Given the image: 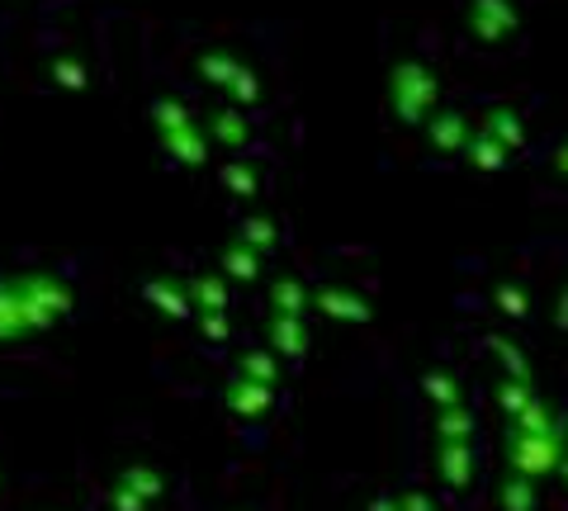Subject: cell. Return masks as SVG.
Wrapping results in <instances>:
<instances>
[{"label": "cell", "instance_id": "277c9868", "mask_svg": "<svg viewBox=\"0 0 568 511\" xmlns=\"http://www.w3.org/2000/svg\"><path fill=\"white\" fill-rule=\"evenodd\" d=\"M209 137H219L223 147H246V137H252V123H246V114L242 110H219L209 119V129H204Z\"/></svg>", "mask_w": 568, "mask_h": 511}, {"label": "cell", "instance_id": "6da1fadb", "mask_svg": "<svg viewBox=\"0 0 568 511\" xmlns=\"http://www.w3.org/2000/svg\"><path fill=\"white\" fill-rule=\"evenodd\" d=\"M436 76L426 72L422 62H403L398 72H394V104H398V114L407 119V123H422L426 119V110L436 104Z\"/></svg>", "mask_w": 568, "mask_h": 511}, {"label": "cell", "instance_id": "5b68a950", "mask_svg": "<svg viewBox=\"0 0 568 511\" xmlns=\"http://www.w3.org/2000/svg\"><path fill=\"white\" fill-rule=\"evenodd\" d=\"M432 143H436L440 152L469 147V123L459 119V114H436V119H432Z\"/></svg>", "mask_w": 568, "mask_h": 511}, {"label": "cell", "instance_id": "7a4b0ae2", "mask_svg": "<svg viewBox=\"0 0 568 511\" xmlns=\"http://www.w3.org/2000/svg\"><path fill=\"white\" fill-rule=\"evenodd\" d=\"M517 6L511 0H474L469 6V29L478 43H503L511 39V29H517Z\"/></svg>", "mask_w": 568, "mask_h": 511}, {"label": "cell", "instance_id": "3957f363", "mask_svg": "<svg viewBox=\"0 0 568 511\" xmlns=\"http://www.w3.org/2000/svg\"><path fill=\"white\" fill-rule=\"evenodd\" d=\"M162 143L171 152V162H185V166H204L209 162V133L200 129V123H190V129L162 137Z\"/></svg>", "mask_w": 568, "mask_h": 511}, {"label": "cell", "instance_id": "ba28073f", "mask_svg": "<svg viewBox=\"0 0 568 511\" xmlns=\"http://www.w3.org/2000/svg\"><path fill=\"white\" fill-rule=\"evenodd\" d=\"M242 72V62L237 58H204V76H209V85H233V76Z\"/></svg>", "mask_w": 568, "mask_h": 511}, {"label": "cell", "instance_id": "9c48e42d", "mask_svg": "<svg viewBox=\"0 0 568 511\" xmlns=\"http://www.w3.org/2000/svg\"><path fill=\"white\" fill-rule=\"evenodd\" d=\"M227 91H233L242 104H256V100H261V91H256V76H252V72H237V76H233V85H227Z\"/></svg>", "mask_w": 568, "mask_h": 511}, {"label": "cell", "instance_id": "30bf717a", "mask_svg": "<svg viewBox=\"0 0 568 511\" xmlns=\"http://www.w3.org/2000/svg\"><path fill=\"white\" fill-rule=\"evenodd\" d=\"M242 233H246V237H252V242H261V246H265V242H271V223H246V227H242Z\"/></svg>", "mask_w": 568, "mask_h": 511}, {"label": "cell", "instance_id": "8992f818", "mask_svg": "<svg viewBox=\"0 0 568 511\" xmlns=\"http://www.w3.org/2000/svg\"><path fill=\"white\" fill-rule=\"evenodd\" d=\"M465 156H469L478 171H503V166H507V147L497 143V137H488V133H474L469 147H465Z\"/></svg>", "mask_w": 568, "mask_h": 511}, {"label": "cell", "instance_id": "8fae6325", "mask_svg": "<svg viewBox=\"0 0 568 511\" xmlns=\"http://www.w3.org/2000/svg\"><path fill=\"white\" fill-rule=\"evenodd\" d=\"M555 162H559V171H568V143H564V147L555 152Z\"/></svg>", "mask_w": 568, "mask_h": 511}, {"label": "cell", "instance_id": "52a82bcc", "mask_svg": "<svg viewBox=\"0 0 568 511\" xmlns=\"http://www.w3.org/2000/svg\"><path fill=\"white\" fill-rule=\"evenodd\" d=\"M484 123H488L484 133H488V137H497V143H503V147H507V143H511V147L521 143V114H511V110H497V114H488Z\"/></svg>", "mask_w": 568, "mask_h": 511}]
</instances>
